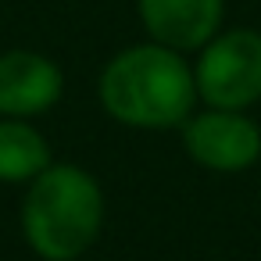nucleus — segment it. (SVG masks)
<instances>
[{
  "label": "nucleus",
  "instance_id": "nucleus-4",
  "mask_svg": "<svg viewBox=\"0 0 261 261\" xmlns=\"http://www.w3.org/2000/svg\"><path fill=\"white\" fill-rule=\"evenodd\" d=\"M179 129L186 154L211 172H243L261 161V129L243 111H193Z\"/></svg>",
  "mask_w": 261,
  "mask_h": 261
},
{
  "label": "nucleus",
  "instance_id": "nucleus-6",
  "mask_svg": "<svg viewBox=\"0 0 261 261\" xmlns=\"http://www.w3.org/2000/svg\"><path fill=\"white\" fill-rule=\"evenodd\" d=\"M143 29L172 50H200L218 29L225 0H136Z\"/></svg>",
  "mask_w": 261,
  "mask_h": 261
},
{
  "label": "nucleus",
  "instance_id": "nucleus-2",
  "mask_svg": "<svg viewBox=\"0 0 261 261\" xmlns=\"http://www.w3.org/2000/svg\"><path fill=\"white\" fill-rule=\"evenodd\" d=\"M104 225V193L79 165H47L22 200V232L43 261H75Z\"/></svg>",
  "mask_w": 261,
  "mask_h": 261
},
{
  "label": "nucleus",
  "instance_id": "nucleus-3",
  "mask_svg": "<svg viewBox=\"0 0 261 261\" xmlns=\"http://www.w3.org/2000/svg\"><path fill=\"white\" fill-rule=\"evenodd\" d=\"M197 97L207 108L243 111L261 100V33L218 29L193 65Z\"/></svg>",
  "mask_w": 261,
  "mask_h": 261
},
{
  "label": "nucleus",
  "instance_id": "nucleus-1",
  "mask_svg": "<svg viewBox=\"0 0 261 261\" xmlns=\"http://www.w3.org/2000/svg\"><path fill=\"white\" fill-rule=\"evenodd\" d=\"M97 90L104 111L129 129H179L200 100L193 65L154 40L115 54Z\"/></svg>",
  "mask_w": 261,
  "mask_h": 261
},
{
  "label": "nucleus",
  "instance_id": "nucleus-7",
  "mask_svg": "<svg viewBox=\"0 0 261 261\" xmlns=\"http://www.w3.org/2000/svg\"><path fill=\"white\" fill-rule=\"evenodd\" d=\"M50 165V147L25 118H0V182H33Z\"/></svg>",
  "mask_w": 261,
  "mask_h": 261
},
{
  "label": "nucleus",
  "instance_id": "nucleus-5",
  "mask_svg": "<svg viewBox=\"0 0 261 261\" xmlns=\"http://www.w3.org/2000/svg\"><path fill=\"white\" fill-rule=\"evenodd\" d=\"M61 68L36 50L0 54V118H33L61 100Z\"/></svg>",
  "mask_w": 261,
  "mask_h": 261
}]
</instances>
